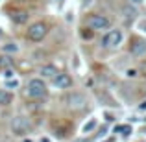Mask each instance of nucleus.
<instances>
[{
  "mask_svg": "<svg viewBox=\"0 0 146 142\" xmlns=\"http://www.w3.org/2000/svg\"><path fill=\"white\" fill-rule=\"evenodd\" d=\"M87 26H89V30H93V32H104V30L111 28V20L106 15L93 13V15L87 17Z\"/></svg>",
  "mask_w": 146,
  "mask_h": 142,
  "instance_id": "1",
  "label": "nucleus"
},
{
  "mask_svg": "<svg viewBox=\"0 0 146 142\" xmlns=\"http://www.w3.org/2000/svg\"><path fill=\"white\" fill-rule=\"evenodd\" d=\"M122 41H124V33H122V30H118V28L117 30H109V32L104 35V39H102V46L113 50V48L120 46Z\"/></svg>",
  "mask_w": 146,
  "mask_h": 142,
  "instance_id": "2",
  "label": "nucleus"
},
{
  "mask_svg": "<svg viewBox=\"0 0 146 142\" xmlns=\"http://www.w3.org/2000/svg\"><path fill=\"white\" fill-rule=\"evenodd\" d=\"M9 127H11V133H13V135L22 137L32 129V122H30L28 116H15L13 120H11Z\"/></svg>",
  "mask_w": 146,
  "mask_h": 142,
  "instance_id": "3",
  "label": "nucleus"
},
{
  "mask_svg": "<svg viewBox=\"0 0 146 142\" xmlns=\"http://www.w3.org/2000/svg\"><path fill=\"white\" fill-rule=\"evenodd\" d=\"M46 33H48V26L44 24V22H33V24L28 28L26 35H28L30 41L39 43V41H43L44 37H46Z\"/></svg>",
  "mask_w": 146,
  "mask_h": 142,
  "instance_id": "4",
  "label": "nucleus"
},
{
  "mask_svg": "<svg viewBox=\"0 0 146 142\" xmlns=\"http://www.w3.org/2000/svg\"><path fill=\"white\" fill-rule=\"evenodd\" d=\"M26 92H28L30 98H43L44 94H46V85H44L43 79L39 78H33L28 81V87H26Z\"/></svg>",
  "mask_w": 146,
  "mask_h": 142,
  "instance_id": "5",
  "label": "nucleus"
},
{
  "mask_svg": "<svg viewBox=\"0 0 146 142\" xmlns=\"http://www.w3.org/2000/svg\"><path fill=\"white\" fill-rule=\"evenodd\" d=\"M65 102H67V105L70 107V109H83V107L87 105V98L82 92H70Z\"/></svg>",
  "mask_w": 146,
  "mask_h": 142,
  "instance_id": "6",
  "label": "nucleus"
},
{
  "mask_svg": "<svg viewBox=\"0 0 146 142\" xmlns=\"http://www.w3.org/2000/svg\"><path fill=\"white\" fill-rule=\"evenodd\" d=\"M52 81L56 89H70L72 87V78L68 74H61V72H57V76L52 78Z\"/></svg>",
  "mask_w": 146,
  "mask_h": 142,
  "instance_id": "7",
  "label": "nucleus"
},
{
  "mask_svg": "<svg viewBox=\"0 0 146 142\" xmlns=\"http://www.w3.org/2000/svg\"><path fill=\"white\" fill-rule=\"evenodd\" d=\"M39 74L43 76V78L52 79V78H56V76H57V68L54 67V65H43L41 70H39Z\"/></svg>",
  "mask_w": 146,
  "mask_h": 142,
  "instance_id": "8",
  "label": "nucleus"
},
{
  "mask_svg": "<svg viewBox=\"0 0 146 142\" xmlns=\"http://www.w3.org/2000/svg\"><path fill=\"white\" fill-rule=\"evenodd\" d=\"M28 11H15V13H11V20L15 22V24H26L28 22Z\"/></svg>",
  "mask_w": 146,
  "mask_h": 142,
  "instance_id": "9",
  "label": "nucleus"
},
{
  "mask_svg": "<svg viewBox=\"0 0 146 142\" xmlns=\"http://www.w3.org/2000/svg\"><path fill=\"white\" fill-rule=\"evenodd\" d=\"M131 53L137 55V57L144 55V53H146V43H144V41H137V43H133L131 44Z\"/></svg>",
  "mask_w": 146,
  "mask_h": 142,
  "instance_id": "10",
  "label": "nucleus"
},
{
  "mask_svg": "<svg viewBox=\"0 0 146 142\" xmlns=\"http://www.w3.org/2000/svg\"><path fill=\"white\" fill-rule=\"evenodd\" d=\"M11 102H13V94H11L9 90L2 89L0 90V105H9Z\"/></svg>",
  "mask_w": 146,
  "mask_h": 142,
  "instance_id": "11",
  "label": "nucleus"
},
{
  "mask_svg": "<svg viewBox=\"0 0 146 142\" xmlns=\"http://www.w3.org/2000/svg\"><path fill=\"white\" fill-rule=\"evenodd\" d=\"M11 67H13V55L2 53L0 55V68H11Z\"/></svg>",
  "mask_w": 146,
  "mask_h": 142,
  "instance_id": "12",
  "label": "nucleus"
},
{
  "mask_svg": "<svg viewBox=\"0 0 146 142\" xmlns=\"http://www.w3.org/2000/svg\"><path fill=\"white\" fill-rule=\"evenodd\" d=\"M2 52L7 53V55H13V53L19 52V44L17 43H6V44H2Z\"/></svg>",
  "mask_w": 146,
  "mask_h": 142,
  "instance_id": "13",
  "label": "nucleus"
},
{
  "mask_svg": "<svg viewBox=\"0 0 146 142\" xmlns=\"http://www.w3.org/2000/svg\"><path fill=\"white\" fill-rule=\"evenodd\" d=\"M96 118H91L89 122H85L83 124V127H82V133H91V131H94V127H96Z\"/></svg>",
  "mask_w": 146,
  "mask_h": 142,
  "instance_id": "14",
  "label": "nucleus"
},
{
  "mask_svg": "<svg viewBox=\"0 0 146 142\" xmlns=\"http://www.w3.org/2000/svg\"><path fill=\"white\" fill-rule=\"evenodd\" d=\"M122 11H124V17H128V18H135L137 17V9H135V7H131L129 4H128V6H124V9H122Z\"/></svg>",
  "mask_w": 146,
  "mask_h": 142,
  "instance_id": "15",
  "label": "nucleus"
},
{
  "mask_svg": "<svg viewBox=\"0 0 146 142\" xmlns=\"http://www.w3.org/2000/svg\"><path fill=\"white\" fill-rule=\"evenodd\" d=\"M115 133H122L124 137H128V135H131V127H129V125H117V127H115Z\"/></svg>",
  "mask_w": 146,
  "mask_h": 142,
  "instance_id": "16",
  "label": "nucleus"
},
{
  "mask_svg": "<svg viewBox=\"0 0 146 142\" xmlns=\"http://www.w3.org/2000/svg\"><path fill=\"white\" fill-rule=\"evenodd\" d=\"M19 87V79H7L6 81V89H17Z\"/></svg>",
  "mask_w": 146,
  "mask_h": 142,
  "instance_id": "17",
  "label": "nucleus"
},
{
  "mask_svg": "<svg viewBox=\"0 0 146 142\" xmlns=\"http://www.w3.org/2000/svg\"><path fill=\"white\" fill-rule=\"evenodd\" d=\"M137 30H139V32H143V33H146V18H143V20L137 22Z\"/></svg>",
  "mask_w": 146,
  "mask_h": 142,
  "instance_id": "18",
  "label": "nucleus"
},
{
  "mask_svg": "<svg viewBox=\"0 0 146 142\" xmlns=\"http://www.w3.org/2000/svg\"><path fill=\"white\" fill-rule=\"evenodd\" d=\"M82 37L83 39H93V30H89V32H87L85 28L82 30Z\"/></svg>",
  "mask_w": 146,
  "mask_h": 142,
  "instance_id": "19",
  "label": "nucleus"
},
{
  "mask_svg": "<svg viewBox=\"0 0 146 142\" xmlns=\"http://www.w3.org/2000/svg\"><path fill=\"white\" fill-rule=\"evenodd\" d=\"M4 76H6L7 79H11L15 76V70H11V68H4Z\"/></svg>",
  "mask_w": 146,
  "mask_h": 142,
  "instance_id": "20",
  "label": "nucleus"
},
{
  "mask_svg": "<svg viewBox=\"0 0 146 142\" xmlns=\"http://www.w3.org/2000/svg\"><path fill=\"white\" fill-rule=\"evenodd\" d=\"M126 74H128L129 78H137V70H133V68H131V70H128Z\"/></svg>",
  "mask_w": 146,
  "mask_h": 142,
  "instance_id": "21",
  "label": "nucleus"
},
{
  "mask_svg": "<svg viewBox=\"0 0 146 142\" xmlns=\"http://www.w3.org/2000/svg\"><path fill=\"white\" fill-rule=\"evenodd\" d=\"M129 2H131V4H135V6H141V4H143L144 0H129Z\"/></svg>",
  "mask_w": 146,
  "mask_h": 142,
  "instance_id": "22",
  "label": "nucleus"
},
{
  "mask_svg": "<svg viewBox=\"0 0 146 142\" xmlns=\"http://www.w3.org/2000/svg\"><path fill=\"white\" fill-rule=\"evenodd\" d=\"M141 109H143V111L146 109V102H143V105H141Z\"/></svg>",
  "mask_w": 146,
  "mask_h": 142,
  "instance_id": "23",
  "label": "nucleus"
},
{
  "mask_svg": "<svg viewBox=\"0 0 146 142\" xmlns=\"http://www.w3.org/2000/svg\"><path fill=\"white\" fill-rule=\"evenodd\" d=\"M104 142H113V139H109V140H104Z\"/></svg>",
  "mask_w": 146,
  "mask_h": 142,
  "instance_id": "24",
  "label": "nucleus"
}]
</instances>
